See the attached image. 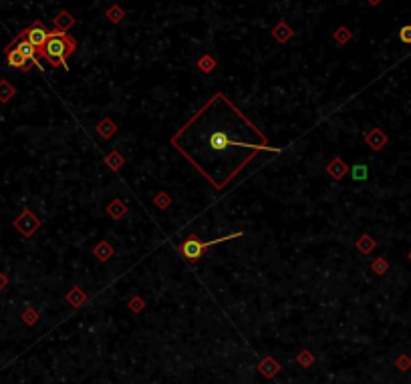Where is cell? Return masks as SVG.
<instances>
[{"instance_id": "obj_1", "label": "cell", "mask_w": 411, "mask_h": 384, "mask_svg": "<svg viewBox=\"0 0 411 384\" xmlns=\"http://www.w3.org/2000/svg\"><path fill=\"white\" fill-rule=\"evenodd\" d=\"M171 145L177 147L216 189H224L260 151L278 153V149L268 145L260 129L222 93L212 97L182 131L171 137Z\"/></svg>"}, {"instance_id": "obj_2", "label": "cell", "mask_w": 411, "mask_h": 384, "mask_svg": "<svg viewBox=\"0 0 411 384\" xmlns=\"http://www.w3.org/2000/svg\"><path fill=\"white\" fill-rule=\"evenodd\" d=\"M75 50H77V39L75 36H71L69 32L52 30L50 39L47 41V45L39 50V54L52 69H59V67L67 69V61Z\"/></svg>"}, {"instance_id": "obj_3", "label": "cell", "mask_w": 411, "mask_h": 384, "mask_svg": "<svg viewBox=\"0 0 411 384\" xmlns=\"http://www.w3.org/2000/svg\"><path fill=\"white\" fill-rule=\"evenodd\" d=\"M236 238H242V232H236V234H230V236H224V238H216V240H208V241H202L195 234H190L186 240L180 243L177 249H180V254H182V258H184L186 262L195 264V262L204 256V252H206L208 247L218 245V243H222V241L236 240Z\"/></svg>"}, {"instance_id": "obj_4", "label": "cell", "mask_w": 411, "mask_h": 384, "mask_svg": "<svg viewBox=\"0 0 411 384\" xmlns=\"http://www.w3.org/2000/svg\"><path fill=\"white\" fill-rule=\"evenodd\" d=\"M12 227H14L23 238H32V236L39 232V227H41V219L34 216V212H32L30 207H24L23 212L14 217Z\"/></svg>"}, {"instance_id": "obj_5", "label": "cell", "mask_w": 411, "mask_h": 384, "mask_svg": "<svg viewBox=\"0 0 411 384\" xmlns=\"http://www.w3.org/2000/svg\"><path fill=\"white\" fill-rule=\"evenodd\" d=\"M50 34H52V30H48L43 21H34L30 26H26V28H23V30L19 32L21 39H26L30 45H34L39 50L47 45V41L50 39Z\"/></svg>"}, {"instance_id": "obj_6", "label": "cell", "mask_w": 411, "mask_h": 384, "mask_svg": "<svg viewBox=\"0 0 411 384\" xmlns=\"http://www.w3.org/2000/svg\"><path fill=\"white\" fill-rule=\"evenodd\" d=\"M4 56H6V65H8L10 69H14V71H23V72H26V74H28V72L37 67V65H34V61L26 59L24 54H21L16 48H12V47L4 48Z\"/></svg>"}, {"instance_id": "obj_7", "label": "cell", "mask_w": 411, "mask_h": 384, "mask_svg": "<svg viewBox=\"0 0 411 384\" xmlns=\"http://www.w3.org/2000/svg\"><path fill=\"white\" fill-rule=\"evenodd\" d=\"M8 47L16 48V50H19L21 54H24L26 59L34 61V65H37V67L41 69V63H39V56H41V54H39V48L34 47V45H30V43H28L26 39H21V36L16 34V36H14V41H12V43H10Z\"/></svg>"}, {"instance_id": "obj_8", "label": "cell", "mask_w": 411, "mask_h": 384, "mask_svg": "<svg viewBox=\"0 0 411 384\" xmlns=\"http://www.w3.org/2000/svg\"><path fill=\"white\" fill-rule=\"evenodd\" d=\"M363 141L369 145L373 151H381V149H383V147L389 143V137L385 135V131H381L379 127H373L371 131H367V133H365Z\"/></svg>"}, {"instance_id": "obj_9", "label": "cell", "mask_w": 411, "mask_h": 384, "mask_svg": "<svg viewBox=\"0 0 411 384\" xmlns=\"http://www.w3.org/2000/svg\"><path fill=\"white\" fill-rule=\"evenodd\" d=\"M325 173L331 177V179H337V181H341L347 173H349V165L341 159V157H335L333 161H329V165L325 167Z\"/></svg>"}, {"instance_id": "obj_10", "label": "cell", "mask_w": 411, "mask_h": 384, "mask_svg": "<svg viewBox=\"0 0 411 384\" xmlns=\"http://www.w3.org/2000/svg\"><path fill=\"white\" fill-rule=\"evenodd\" d=\"M73 26H75V16L69 10H61L52 21V30H59V32H69Z\"/></svg>"}, {"instance_id": "obj_11", "label": "cell", "mask_w": 411, "mask_h": 384, "mask_svg": "<svg viewBox=\"0 0 411 384\" xmlns=\"http://www.w3.org/2000/svg\"><path fill=\"white\" fill-rule=\"evenodd\" d=\"M95 133L101 137V139H111L115 133H117V123L115 121H111V117H103V119L97 123L95 127Z\"/></svg>"}, {"instance_id": "obj_12", "label": "cell", "mask_w": 411, "mask_h": 384, "mask_svg": "<svg viewBox=\"0 0 411 384\" xmlns=\"http://www.w3.org/2000/svg\"><path fill=\"white\" fill-rule=\"evenodd\" d=\"M93 256H95L99 262L105 264V262H109V260L115 258V249H113V245L107 240H101L95 247H93Z\"/></svg>"}, {"instance_id": "obj_13", "label": "cell", "mask_w": 411, "mask_h": 384, "mask_svg": "<svg viewBox=\"0 0 411 384\" xmlns=\"http://www.w3.org/2000/svg\"><path fill=\"white\" fill-rule=\"evenodd\" d=\"M65 300L71 304L73 308H81V306H85V304H87L89 296H87V292H85L83 288H79V286H73V288L67 292Z\"/></svg>"}, {"instance_id": "obj_14", "label": "cell", "mask_w": 411, "mask_h": 384, "mask_svg": "<svg viewBox=\"0 0 411 384\" xmlns=\"http://www.w3.org/2000/svg\"><path fill=\"white\" fill-rule=\"evenodd\" d=\"M292 28H290L287 21H278V24L272 28V39L274 41H278L280 45H284V43H289L290 39H292Z\"/></svg>"}, {"instance_id": "obj_15", "label": "cell", "mask_w": 411, "mask_h": 384, "mask_svg": "<svg viewBox=\"0 0 411 384\" xmlns=\"http://www.w3.org/2000/svg\"><path fill=\"white\" fill-rule=\"evenodd\" d=\"M105 212H107V216L111 217V219H117V221H119V219H123V217L127 216L129 209H127V205H125L121 199H113V201L105 207Z\"/></svg>"}, {"instance_id": "obj_16", "label": "cell", "mask_w": 411, "mask_h": 384, "mask_svg": "<svg viewBox=\"0 0 411 384\" xmlns=\"http://www.w3.org/2000/svg\"><path fill=\"white\" fill-rule=\"evenodd\" d=\"M355 247H357V252H359V254H363V256H369L371 252H375V247H377V241L373 240L369 234H363V236H359V238H357V241H355Z\"/></svg>"}, {"instance_id": "obj_17", "label": "cell", "mask_w": 411, "mask_h": 384, "mask_svg": "<svg viewBox=\"0 0 411 384\" xmlns=\"http://www.w3.org/2000/svg\"><path fill=\"white\" fill-rule=\"evenodd\" d=\"M258 370L262 372V376H264V378H272V376H274V374H276V372L280 370V364L274 360L272 356H266L264 360L260 362Z\"/></svg>"}, {"instance_id": "obj_18", "label": "cell", "mask_w": 411, "mask_h": 384, "mask_svg": "<svg viewBox=\"0 0 411 384\" xmlns=\"http://www.w3.org/2000/svg\"><path fill=\"white\" fill-rule=\"evenodd\" d=\"M105 165L111 169V171H119V169L125 165V157L121 155L117 149H113L111 153L105 155Z\"/></svg>"}, {"instance_id": "obj_19", "label": "cell", "mask_w": 411, "mask_h": 384, "mask_svg": "<svg viewBox=\"0 0 411 384\" xmlns=\"http://www.w3.org/2000/svg\"><path fill=\"white\" fill-rule=\"evenodd\" d=\"M195 67H198V71L202 72H214L216 71V59L212 54H202L195 61Z\"/></svg>"}, {"instance_id": "obj_20", "label": "cell", "mask_w": 411, "mask_h": 384, "mask_svg": "<svg viewBox=\"0 0 411 384\" xmlns=\"http://www.w3.org/2000/svg\"><path fill=\"white\" fill-rule=\"evenodd\" d=\"M14 95H16L14 85L6 79H0V103H8Z\"/></svg>"}, {"instance_id": "obj_21", "label": "cell", "mask_w": 411, "mask_h": 384, "mask_svg": "<svg viewBox=\"0 0 411 384\" xmlns=\"http://www.w3.org/2000/svg\"><path fill=\"white\" fill-rule=\"evenodd\" d=\"M105 16H107V21L113 24H119L123 18H125V12H123V8L117 6V4H113V6H109L107 10H105Z\"/></svg>"}, {"instance_id": "obj_22", "label": "cell", "mask_w": 411, "mask_h": 384, "mask_svg": "<svg viewBox=\"0 0 411 384\" xmlns=\"http://www.w3.org/2000/svg\"><path fill=\"white\" fill-rule=\"evenodd\" d=\"M349 173H351V177H353L355 181H365V179L369 177V165H365V163H357V165L349 167Z\"/></svg>"}, {"instance_id": "obj_23", "label": "cell", "mask_w": 411, "mask_h": 384, "mask_svg": "<svg viewBox=\"0 0 411 384\" xmlns=\"http://www.w3.org/2000/svg\"><path fill=\"white\" fill-rule=\"evenodd\" d=\"M333 39H335V43L337 45H347L349 41H353V32L347 28V26H338L337 30H335V34H333Z\"/></svg>"}, {"instance_id": "obj_24", "label": "cell", "mask_w": 411, "mask_h": 384, "mask_svg": "<svg viewBox=\"0 0 411 384\" xmlns=\"http://www.w3.org/2000/svg\"><path fill=\"white\" fill-rule=\"evenodd\" d=\"M389 267H391V264L387 262L385 258H375L371 262V272L377 274V276H385L387 272H389Z\"/></svg>"}, {"instance_id": "obj_25", "label": "cell", "mask_w": 411, "mask_h": 384, "mask_svg": "<svg viewBox=\"0 0 411 384\" xmlns=\"http://www.w3.org/2000/svg\"><path fill=\"white\" fill-rule=\"evenodd\" d=\"M153 205L159 207V209H168L169 205H171V197L166 191H159L153 197Z\"/></svg>"}, {"instance_id": "obj_26", "label": "cell", "mask_w": 411, "mask_h": 384, "mask_svg": "<svg viewBox=\"0 0 411 384\" xmlns=\"http://www.w3.org/2000/svg\"><path fill=\"white\" fill-rule=\"evenodd\" d=\"M127 306H129V310H131V312L137 314V312H141V310L145 308V300L141 298V296H133V298L127 302Z\"/></svg>"}, {"instance_id": "obj_27", "label": "cell", "mask_w": 411, "mask_h": 384, "mask_svg": "<svg viewBox=\"0 0 411 384\" xmlns=\"http://www.w3.org/2000/svg\"><path fill=\"white\" fill-rule=\"evenodd\" d=\"M296 362H298L300 366H305V368H307V366H313L314 356L311 354V352H309V350H302V352H298V354H296Z\"/></svg>"}, {"instance_id": "obj_28", "label": "cell", "mask_w": 411, "mask_h": 384, "mask_svg": "<svg viewBox=\"0 0 411 384\" xmlns=\"http://www.w3.org/2000/svg\"><path fill=\"white\" fill-rule=\"evenodd\" d=\"M23 320H24V324L32 326V324H37V320H39V314H37V310H32V308H26V310L23 312Z\"/></svg>"}, {"instance_id": "obj_29", "label": "cell", "mask_w": 411, "mask_h": 384, "mask_svg": "<svg viewBox=\"0 0 411 384\" xmlns=\"http://www.w3.org/2000/svg\"><path fill=\"white\" fill-rule=\"evenodd\" d=\"M399 41L405 43V45H411V24L401 26V30H399Z\"/></svg>"}, {"instance_id": "obj_30", "label": "cell", "mask_w": 411, "mask_h": 384, "mask_svg": "<svg viewBox=\"0 0 411 384\" xmlns=\"http://www.w3.org/2000/svg\"><path fill=\"white\" fill-rule=\"evenodd\" d=\"M395 366H397V370H401V372H405V370H409L411 368V358L409 356H399L397 358V362H395Z\"/></svg>"}, {"instance_id": "obj_31", "label": "cell", "mask_w": 411, "mask_h": 384, "mask_svg": "<svg viewBox=\"0 0 411 384\" xmlns=\"http://www.w3.org/2000/svg\"><path fill=\"white\" fill-rule=\"evenodd\" d=\"M6 286H8V276L4 272H0V292H4Z\"/></svg>"}, {"instance_id": "obj_32", "label": "cell", "mask_w": 411, "mask_h": 384, "mask_svg": "<svg viewBox=\"0 0 411 384\" xmlns=\"http://www.w3.org/2000/svg\"><path fill=\"white\" fill-rule=\"evenodd\" d=\"M367 2H369V4H371V6H377V4H379V2H381V0H367Z\"/></svg>"}, {"instance_id": "obj_33", "label": "cell", "mask_w": 411, "mask_h": 384, "mask_svg": "<svg viewBox=\"0 0 411 384\" xmlns=\"http://www.w3.org/2000/svg\"><path fill=\"white\" fill-rule=\"evenodd\" d=\"M407 258H409V262H411V249H409V254H407Z\"/></svg>"}]
</instances>
